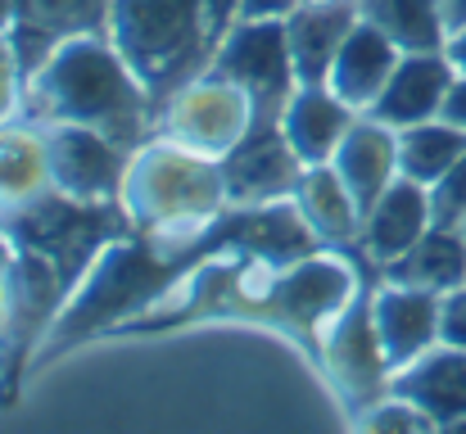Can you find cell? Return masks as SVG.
<instances>
[{
  "label": "cell",
  "mask_w": 466,
  "mask_h": 434,
  "mask_svg": "<svg viewBox=\"0 0 466 434\" xmlns=\"http://www.w3.org/2000/svg\"><path fill=\"white\" fill-rule=\"evenodd\" d=\"M18 118L82 123L137 154L150 141V123L158 127V105L123 59V50L109 41V32H82L55 45L23 77Z\"/></svg>",
  "instance_id": "cell-1"
},
{
  "label": "cell",
  "mask_w": 466,
  "mask_h": 434,
  "mask_svg": "<svg viewBox=\"0 0 466 434\" xmlns=\"http://www.w3.org/2000/svg\"><path fill=\"white\" fill-rule=\"evenodd\" d=\"M236 14L222 0H109V41L123 50L146 91L163 100L213 64Z\"/></svg>",
  "instance_id": "cell-2"
},
{
  "label": "cell",
  "mask_w": 466,
  "mask_h": 434,
  "mask_svg": "<svg viewBox=\"0 0 466 434\" xmlns=\"http://www.w3.org/2000/svg\"><path fill=\"white\" fill-rule=\"evenodd\" d=\"M227 204L231 195H227L222 163L167 136L146 141L127 163L123 208L146 231L177 227V222H218Z\"/></svg>",
  "instance_id": "cell-3"
},
{
  "label": "cell",
  "mask_w": 466,
  "mask_h": 434,
  "mask_svg": "<svg viewBox=\"0 0 466 434\" xmlns=\"http://www.w3.org/2000/svg\"><path fill=\"white\" fill-rule=\"evenodd\" d=\"M254 123H258V109H254L249 91L213 68L190 77L158 109V136L186 145L204 158H218V163L249 136Z\"/></svg>",
  "instance_id": "cell-4"
},
{
  "label": "cell",
  "mask_w": 466,
  "mask_h": 434,
  "mask_svg": "<svg viewBox=\"0 0 466 434\" xmlns=\"http://www.w3.org/2000/svg\"><path fill=\"white\" fill-rule=\"evenodd\" d=\"M213 73H222L236 86H245L254 109H258V118H281L290 91L299 86L295 59H290L286 18H236L227 27V36L218 41Z\"/></svg>",
  "instance_id": "cell-5"
},
{
  "label": "cell",
  "mask_w": 466,
  "mask_h": 434,
  "mask_svg": "<svg viewBox=\"0 0 466 434\" xmlns=\"http://www.w3.org/2000/svg\"><path fill=\"white\" fill-rule=\"evenodd\" d=\"M46 132L50 190L82 204H123V181L132 149L114 145L105 132L82 123H36Z\"/></svg>",
  "instance_id": "cell-6"
},
{
  "label": "cell",
  "mask_w": 466,
  "mask_h": 434,
  "mask_svg": "<svg viewBox=\"0 0 466 434\" xmlns=\"http://www.w3.org/2000/svg\"><path fill=\"white\" fill-rule=\"evenodd\" d=\"M326 367L353 417L390 394V362L371 326V294H353V303L326 326Z\"/></svg>",
  "instance_id": "cell-7"
},
{
  "label": "cell",
  "mask_w": 466,
  "mask_h": 434,
  "mask_svg": "<svg viewBox=\"0 0 466 434\" xmlns=\"http://www.w3.org/2000/svg\"><path fill=\"white\" fill-rule=\"evenodd\" d=\"M222 172H227L231 204H277V199L295 195L304 163L290 149V141L281 136L277 118H258L249 127V136L222 158Z\"/></svg>",
  "instance_id": "cell-8"
},
{
  "label": "cell",
  "mask_w": 466,
  "mask_h": 434,
  "mask_svg": "<svg viewBox=\"0 0 466 434\" xmlns=\"http://www.w3.org/2000/svg\"><path fill=\"white\" fill-rule=\"evenodd\" d=\"M371 326H376L390 371H399L440 344V294L421 286L380 281V289H371Z\"/></svg>",
  "instance_id": "cell-9"
},
{
  "label": "cell",
  "mask_w": 466,
  "mask_h": 434,
  "mask_svg": "<svg viewBox=\"0 0 466 434\" xmlns=\"http://www.w3.org/2000/svg\"><path fill=\"white\" fill-rule=\"evenodd\" d=\"M458 68L444 50H403L399 68L390 73L380 100L367 109L376 123L403 132V127H417L426 118H440L444 100H449V86H453Z\"/></svg>",
  "instance_id": "cell-10"
},
{
  "label": "cell",
  "mask_w": 466,
  "mask_h": 434,
  "mask_svg": "<svg viewBox=\"0 0 466 434\" xmlns=\"http://www.w3.org/2000/svg\"><path fill=\"white\" fill-rule=\"evenodd\" d=\"M435 227V213H431V186L412 181V177H394L385 186V195L362 213V254L380 267H390L394 258H403L426 231Z\"/></svg>",
  "instance_id": "cell-11"
},
{
  "label": "cell",
  "mask_w": 466,
  "mask_h": 434,
  "mask_svg": "<svg viewBox=\"0 0 466 434\" xmlns=\"http://www.w3.org/2000/svg\"><path fill=\"white\" fill-rule=\"evenodd\" d=\"M358 294V281L353 272L339 263V258H317V254H304L295 258L281 277H277V289H272V303L281 317L299 321L304 330H326Z\"/></svg>",
  "instance_id": "cell-12"
},
{
  "label": "cell",
  "mask_w": 466,
  "mask_h": 434,
  "mask_svg": "<svg viewBox=\"0 0 466 434\" xmlns=\"http://www.w3.org/2000/svg\"><path fill=\"white\" fill-rule=\"evenodd\" d=\"M109 27V0H14V50H18V73L27 77L55 45L82 32H105Z\"/></svg>",
  "instance_id": "cell-13"
},
{
  "label": "cell",
  "mask_w": 466,
  "mask_h": 434,
  "mask_svg": "<svg viewBox=\"0 0 466 434\" xmlns=\"http://www.w3.org/2000/svg\"><path fill=\"white\" fill-rule=\"evenodd\" d=\"M390 394L412 399L444 430H466V348H426L417 362L390 371Z\"/></svg>",
  "instance_id": "cell-14"
},
{
  "label": "cell",
  "mask_w": 466,
  "mask_h": 434,
  "mask_svg": "<svg viewBox=\"0 0 466 434\" xmlns=\"http://www.w3.org/2000/svg\"><path fill=\"white\" fill-rule=\"evenodd\" d=\"M362 114L339 100L326 82H309V86H295L286 109H281V136L290 141V149L299 154V163L312 167V163H330L339 141L349 136V127L358 123Z\"/></svg>",
  "instance_id": "cell-15"
},
{
  "label": "cell",
  "mask_w": 466,
  "mask_h": 434,
  "mask_svg": "<svg viewBox=\"0 0 466 434\" xmlns=\"http://www.w3.org/2000/svg\"><path fill=\"white\" fill-rule=\"evenodd\" d=\"M399 59H403V45H399L390 32H380L376 23L358 18L353 32L344 36V45H339L330 73H326V86H330L339 100H349L358 114H367V109L380 100V91H385L390 73L399 68Z\"/></svg>",
  "instance_id": "cell-16"
},
{
  "label": "cell",
  "mask_w": 466,
  "mask_h": 434,
  "mask_svg": "<svg viewBox=\"0 0 466 434\" xmlns=\"http://www.w3.org/2000/svg\"><path fill=\"white\" fill-rule=\"evenodd\" d=\"M358 0H304L290 18H286V36H290V59H295V77L299 86L326 82L344 36L358 23Z\"/></svg>",
  "instance_id": "cell-17"
},
{
  "label": "cell",
  "mask_w": 466,
  "mask_h": 434,
  "mask_svg": "<svg viewBox=\"0 0 466 434\" xmlns=\"http://www.w3.org/2000/svg\"><path fill=\"white\" fill-rule=\"evenodd\" d=\"M330 163H335L339 181L349 186L353 204L367 213L385 195V186L399 177V132L385 127V123H376L371 114H362L349 127V136L339 141Z\"/></svg>",
  "instance_id": "cell-18"
},
{
  "label": "cell",
  "mask_w": 466,
  "mask_h": 434,
  "mask_svg": "<svg viewBox=\"0 0 466 434\" xmlns=\"http://www.w3.org/2000/svg\"><path fill=\"white\" fill-rule=\"evenodd\" d=\"M295 208L309 222V231L321 245H358L362 236V208L353 204L349 186L339 181L335 163H312L304 167L299 186H295Z\"/></svg>",
  "instance_id": "cell-19"
},
{
  "label": "cell",
  "mask_w": 466,
  "mask_h": 434,
  "mask_svg": "<svg viewBox=\"0 0 466 434\" xmlns=\"http://www.w3.org/2000/svg\"><path fill=\"white\" fill-rule=\"evenodd\" d=\"M380 281H399V286H421L435 294L466 286V227H431L403 258H394L390 267H380Z\"/></svg>",
  "instance_id": "cell-20"
},
{
  "label": "cell",
  "mask_w": 466,
  "mask_h": 434,
  "mask_svg": "<svg viewBox=\"0 0 466 434\" xmlns=\"http://www.w3.org/2000/svg\"><path fill=\"white\" fill-rule=\"evenodd\" d=\"M41 190H50L46 132L27 118H14L0 127V213L36 199Z\"/></svg>",
  "instance_id": "cell-21"
},
{
  "label": "cell",
  "mask_w": 466,
  "mask_h": 434,
  "mask_svg": "<svg viewBox=\"0 0 466 434\" xmlns=\"http://www.w3.org/2000/svg\"><path fill=\"white\" fill-rule=\"evenodd\" d=\"M462 154H466V127L449 123V118H426V123L399 132V177L435 186Z\"/></svg>",
  "instance_id": "cell-22"
},
{
  "label": "cell",
  "mask_w": 466,
  "mask_h": 434,
  "mask_svg": "<svg viewBox=\"0 0 466 434\" xmlns=\"http://www.w3.org/2000/svg\"><path fill=\"white\" fill-rule=\"evenodd\" d=\"M358 14L390 32L403 50H444V5L440 0H358Z\"/></svg>",
  "instance_id": "cell-23"
},
{
  "label": "cell",
  "mask_w": 466,
  "mask_h": 434,
  "mask_svg": "<svg viewBox=\"0 0 466 434\" xmlns=\"http://www.w3.org/2000/svg\"><path fill=\"white\" fill-rule=\"evenodd\" d=\"M431 213L440 227H462L466 222V154L431 186Z\"/></svg>",
  "instance_id": "cell-24"
},
{
  "label": "cell",
  "mask_w": 466,
  "mask_h": 434,
  "mask_svg": "<svg viewBox=\"0 0 466 434\" xmlns=\"http://www.w3.org/2000/svg\"><path fill=\"white\" fill-rule=\"evenodd\" d=\"M440 344L466 348V286L440 294Z\"/></svg>",
  "instance_id": "cell-25"
},
{
  "label": "cell",
  "mask_w": 466,
  "mask_h": 434,
  "mask_svg": "<svg viewBox=\"0 0 466 434\" xmlns=\"http://www.w3.org/2000/svg\"><path fill=\"white\" fill-rule=\"evenodd\" d=\"M14 335V289H9V240L0 231V339Z\"/></svg>",
  "instance_id": "cell-26"
},
{
  "label": "cell",
  "mask_w": 466,
  "mask_h": 434,
  "mask_svg": "<svg viewBox=\"0 0 466 434\" xmlns=\"http://www.w3.org/2000/svg\"><path fill=\"white\" fill-rule=\"evenodd\" d=\"M304 0H240L236 18H290Z\"/></svg>",
  "instance_id": "cell-27"
},
{
  "label": "cell",
  "mask_w": 466,
  "mask_h": 434,
  "mask_svg": "<svg viewBox=\"0 0 466 434\" xmlns=\"http://www.w3.org/2000/svg\"><path fill=\"white\" fill-rule=\"evenodd\" d=\"M440 118H449V123L466 127V73H458V77H453V86H449V100H444Z\"/></svg>",
  "instance_id": "cell-28"
},
{
  "label": "cell",
  "mask_w": 466,
  "mask_h": 434,
  "mask_svg": "<svg viewBox=\"0 0 466 434\" xmlns=\"http://www.w3.org/2000/svg\"><path fill=\"white\" fill-rule=\"evenodd\" d=\"M444 55L453 59V68H458V73H466V27L449 32V41H444Z\"/></svg>",
  "instance_id": "cell-29"
},
{
  "label": "cell",
  "mask_w": 466,
  "mask_h": 434,
  "mask_svg": "<svg viewBox=\"0 0 466 434\" xmlns=\"http://www.w3.org/2000/svg\"><path fill=\"white\" fill-rule=\"evenodd\" d=\"M440 5H444V27L449 32L466 27V0H440Z\"/></svg>",
  "instance_id": "cell-30"
},
{
  "label": "cell",
  "mask_w": 466,
  "mask_h": 434,
  "mask_svg": "<svg viewBox=\"0 0 466 434\" xmlns=\"http://www.w3.org/2000/svg\"><path fill=\"white\" fill-rule=\"evenodd\" d=\"M14 27V0H0V32Z\"/></svg>",
  "instance_id": "cell-31"
},
{
  "label": "cell",
  "mask_w": 466,
  "mask_h": 434,
  "mask_svg": "<svg viewBox=\"0 0 466 434\" xmlns=\"http://www.w3.org/2000/svg\"><path fill=\"white\" fill-rule=\"evenodd\" d=\"M462 227H466V222H462Z\"/></svg>",
  "instance_id": "cell-32"
}]
</instances>
